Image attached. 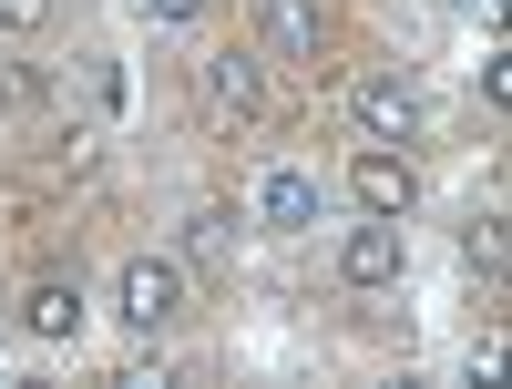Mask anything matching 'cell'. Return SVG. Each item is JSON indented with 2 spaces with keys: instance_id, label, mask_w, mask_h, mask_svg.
<instances>
[{
  "instance_id": "cell-12",
  "label": "cell",
  "mask_w": 512,
  "mask_h": 389,
  "mask_svg": "<svg viewBox=\"0 0 512 389\" xmlns=\"http://www.w3.org/2000/svg\"><path fill=\"white\" fill-rule=\"evenodd\" d=\"M205 0H144V21H195Z\"/></svg>"
},
{
  "instance_id": "cell-8",
  "label": "cell",
  "mask_w": 512,
  "mask_h": 389,
  "mask_svg": "<svg viewBox=\"0 0 512 389\" xmlns=\"http://www.w3.org/2000/svg\"><path fill=\"white\" fill-rule=\"evenodd\" d=\"M21 328L52 338V349L82 338V287H72V277H31V287H21Z\"/></svg>"
},
{
  "instance_id": "cell-11",
  "label": "cell",
  "mask_w": 512,
  "mask_h": 389,
  "mask_svg": "<svg viewBox=\"0 0 512 389\" xmlns=\"http://www.w3.org/2000/svg\"><path fill=\"white\" fill-rule=\"evenodd\" d=\"M52 21V0H0V31H41Z\"/></svg>"
},
{
  "instance_id": "cell-5",
  "label": "cell",
  "mask_w": 512,
  "mask_h": 389,
  "mask_svg": "<svg viewBox=\"0 0 512 389\" xmlns=\"http://www.w3.org/2000/svg\"><path fill=\"white\" fill-rule=\"evenodd\" d=\"M205 103H216V123H256L267 113V62L256 52H216L205 62Z\"/></svg>"
},
{
  "instance_id": "cell-9",
  "label": "cell",
  "mask_w": 512,
  "mask_h": 389,
  "mask_svg": "<svg viewBox=\"0 0 512 389\" xmlns=\"http://www.w3.org/2000/svg\"><path fill=\"white\" fill-rule=\"evenodd\" d=\"M236 256V205H195L185 215V267H226Z\"/></svg>"
},
{
  "instance_id": "cell-4",
  "label": "cell",
  "mask_w": 512,
  "mask_h": 389,
  "mask_svg": "<svg viewBox=\"0 0 512 389\" xmlns=\"http://www.w3.org/2000/svg\"><path fill=\"white\" fill-rule=\"evenodd\" d=\"M256 226H267V236H308L318 226V175L267 164V175H256Z\"/></svg>"
},
{
  "instance_id": "cell-2",
  "label": "cell",
  "mask_w": 512,
  "mask_h": 389,
  "mask_svg": "<svg viewBox=\"0 0 512 389\" xmlns=\"http://www.w3.org/2000/svg\"><path fill=\"white\" fill-rule=\"evenodd\" d=\"M349 113H359V134H369V144H420V123H431V103H420L400 72H369Z\"/></svg>"
},
{
  "instance_id": "cell-7",
  "label": "cell",
  "mask_w": 512,
  "mask_h": 389,
  "mask_svg": "<svg viewBox=\"0 0 512 389\" xmlns=\"http://www.w3.org/2000/svg\"><path fill=\"white\" fill-rule=\"evenodd\" d=\"M256 31H267V52H277V62H318V41H328L318 0H256Z\"/></svg>"
},
{
  "instance_id": "cell-10",
  "label": "cell",
  "mask_w": 512,
  "mask_h": 389,
  "mask_svg": "<svg viewBox=\"0 0 512 389\" xmlns=\"http://www.w3.org/2000/svg\"><path fill=\"white\" fill-rule=\"evenodd\" d=\"M461 267H472V277H502V215H472V226H461Z\"/></svg>"
},
{
  "instance_id": "cell-3",
  "label": "cell",
  "mask_w": 512,
  "mask_h": 389,
  "mask_svg": "<svg viewBox=\"0 0 512 389\" xmlns=\"http://www.w3.org/2000/svg\"><path fill=\"white\" fill-rule=\"evenodd\" d=\"M349 195H359V215H410V205H420V164L390 154V144H369V154L349 164Z\"/></svg>"
},
{
  "instance_id": "cell-6",
  "label": "cell",
  "mask_w": 512,
  "mask_h": 389,
  "mask_svg": "<svg viewBox=\"0 0 512 389\" xmlns=\"http://www.w3.org/2000/svg\"><path fill=\"white\" fill-rule=\"evenodd\" d=\"M400 215H369V226H349V246H338V277H349V287H390L400 277Z\"/></svg>"
},
{
  "instance_id": "cell-1",
  "label": "cell",
  "mask_w": 512,
  "mask_h": 389,
  "mask_svg": "<svg viewBox=\"0 0 512 389\" xmlns=\"http://www.w3.org/2000/svg\"><path fill=\"white\" fill-rule=\"evenodd\" d=\"M113 308L134 318L144 338H154V328H175V318H185V267H175V256H123V277H113Z\"/></svg>"
}]
</instances>
